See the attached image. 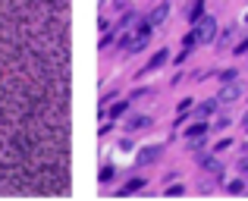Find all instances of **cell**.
<instances>
[{"label":"cell","instance_id":"277c9868","mask_svg":"<svg viewBox=\"0 0 248 201\" xmlns=\"http://www.w3.org/2000/svg\"><path fill=\"white\" fill-rule=\"evenodd\" d=\"M239 94H242V88L236 85V82H223V92L217 94V101H220V107H223V104H232L239 98Z\"/></svg>","mask_w":248,"mask_h":201},{"label":"cell","instance_id":"5bb4252c","mask_svg":"<svg viewBox=\"0 0 248 201\" xmlns=\"http://www.w3.org/2000/svg\"><path fill=\"white\" fill-rule=\"evenodd\" d=\"M182 192H186V186H182V183H170L167 189H164V195L167 198H176V195H182Z\"/></svg>","mask_w":248,"mask_h":201},{"label":"cell","instance_id":"9c48e42d","mask_svg":"<svg viewBox=\"0 0 248 201\" xmlns=\"http://www.w3.org/2000/svg\"><path fill=\"white\" fill-rule=\"evenodd\" d=\"M170 60V50H157V54L151 57V60H148V66H145V73H154V69L157 66H164V63Z\"/></svg>","mask_w":248,"mask_h":201},{"label":"cell","instance_id":"603a6c76","mask_svg":"<svg viewBox=\"0 0 248 201\" xmlns=\"http://www.w3.org/2000/svg\"><path fill=\"white\" fill-rule=\"evenodd\" d=\"M239 170H242V173H245V176H248V154H245V157H242V160H239Z\"/></svg>","mask_w":248,"mask_h":201},{"label":"cell","instance_id":"ffe728a7","mask_svg":"<svg viewBox=\"0 0 248 201\" xmlns=\"http://www.w3.org/2000/svg\"><path fill=\"white\" fill-rule=\"evenodd\" d=\"M188 110H192V98H186V101H182V104H179V107H176V113H179V116H182V113H188Z\"/></svg>","mask_w":248,"mask_h":201},{"label":"cell","instance_id":"3957f363","mask_svg":"<svg viewBox=\"0 0 248 201\" xmlns=\"http://www.w3.org/2000/svg\"><path fill=\"white\" fill-rule=\"evenodd\" d=\"M160 154H164V148H160V145H145L139 154H135V164H139V167H151V164H157V160H160Z\"/></svg>","mask_w":248,"mask_h":201},{"label":"cell","instance_id":"e0dca14e","mask_svg":"<svg viewBox=\"0 0 248 201\" xmlns=\"http://www.w3.org/2000/svg\"><path fill=\"white\" fill-rule=\"evenodd\" d=\"M226 192L239 195V192H245V183H242V179H232V183H226Z\"/></svg>","mask_w":248,"mask_h":201},{"label":"cell","instance_id":"2e32d148","mask_svg":"<svg viewBox=\"0 0 248 201\" xmlns=\"http://www.w3.org/2000/svg\"><path fill=\"white\" fill-rule=\"evenodd\" d=\"M195 44H198V38H195V31H188L186 38H182V50H188V54H192V47Z\"/></svg>","mask_w":248,"mask_h":201},{"label":"cell","instance_id":"52a82bcc","mask_svg":"<svg viewBox=\"0 0 248 201\" xmlns=\"http://www.w3.org/2000/svg\"><path fill=\"white\" fill-rule=\"evenodd\" d=\"M148 126H151V116H132L126 123V132H145Z\"/></svg>","mask_w":248,"mask_h":201},{"label":"cell","instance_id":"30bf717a","mask_svg":"<svg viewBox=\"0 0 248 201\" xmlns=\"http://www.w3.org/2000/svg\"><path fill=\"white\" fill-rule=\"evenodd\" d=\"M141 186H145V179H141V176H135V179H129V183L120 189V195H132V192H139Z\"/></svg>","mask_w":248,"mask_h":201},{"label":"cell","instance_id":"5b68a950","mask_svg":"<svg viewBox=\"0 0 248 201\" xmlns=\"http://www.w3.org/2000/svg\"><path fill=\"white\" fill-rule=\"evenodd\" d=\"M167 16H170V3H167V0H160V3L151 10V16H148V19H151V25L157 29V25H164V22H167Z\"/></svg>","mask_w":248,"mask_h":201},{"label":"cell","instance_id":"8fae6325","mask_svg":"<svg viewBox=\"0 0 248 201\" xmlns=\"http://www.w3.org/2000/svg\"><path fill=\"white\" fill-rule=\"evenodd\" d=\"M204 16V0H195L192 6H188V22H195V19Z\"/></svg>","mask_w":248,"mask_h":201},{"label":"cell","instance_id":"d6986e66","mask_svg":"<svg viewBox=\"0 0 248 201\" xmlns=\"http://www.w3.org/2000/svg\"><path fill=\"white\" fill-rule=\"evenodd\" d=\"M110 179H113V167H104V170H101V183H110Z\"/></svg>","mask_w":248,"mask_h":201},{"label":"cell","instance_id":"cb8c5ba5","mask_svg":"<svg viewBox=\"0 0 248 201\" xmlns=\"http://www.w3.org/2000/svg\"><path fill=\"white\" fill-rule=\"evenodd\" d=\"M232 54H248V41H242V44H239L236 50H232Z\"/></svg>","mask_w":248,"mask_h":201},{"label":"cell","instance_id":"9a60e30c","mask_svg":"<svg viewBox=\"0 0 248 201\" xmlns=\"http://www.w3.org/2000/svg\"><path fill=\"white\" fill-rule=\"evenodd\" d=\"M129 104H132V98H129V101H120V104H113V107H110V116L126 113V110H129Z\"/></svg>","mask_w":248,"mask_h":201},{"label":"cell","instance_id":"4fadbf2b","mask_svg":"<svg viewBox=\"0 0 248 201\" xmlns=\"http://www.w3.org/2000/svg\"><path fill=\"white\" fill-rule=\"evenodd\" d=\"M217 107H220V101H217V98H214V101H207V104H201V107H198L201 120H204V116H211V113H214V110H217Z\"/></svg>","mask_w":248,"mask_h":201},{"label":"cell","instance_id":"d4e9b609","mask_svg":"<svg viewBox=\"0 0 248 201\" xmlns=\"http://www.w3.org/2000/svg\"><path fill=\"white\" fill-rule=\"evenodd\" d=\"M242 126H245V129H248V113H245V116H242Z\"/></svg>","mask_w":248,"mask_h":201},{"label":"cell","instance_id":"6da1fadb","mask_svg":"<svg viewBox=\"0 0 248 201\" xmlns=\"http://www.w3.org/2000/svg\"><path fill=\"white\" fill-rule=\"evenodd\" d=\"M151 19H145V22H139V25H129L126 31H123V38H120V47L123 50H129V54H139V50H145L148 47V41H151Z\"/></svg>","mask_w":248,"mask_h":201},{"label":"cell","instance_id":"44dd1931","mask_svg":"<svg viewBox=\"0 0 248 201\" xmlns=\"http://www.w3.org/2000/svg\"><path fill=\"white\" fill-rule=\"evenodd\" d=\"M226 126H230V116H220V120L214 123V129H226Z\"/></svg>","mask_w":248,"mask_h":201},{"label":"cell","instance_id":"8992f818","mask_svg":"<svg viewBox=\"0 0 248 201\" xmlns=\"http://www.w3.org/2000/svg\"><path fill=\"white\" fill-rule=\"evenodd\" d=\"M198 164L204 167L207 173H214V176H223V167H220V160H214L211 154H198Z\"/></svg>","mask_w":248,"mask_h":201},{"label":"cell","instance_id":"7a4b0ae2","mask_svg":"<svg viewBox=\"0 0 248 201\" xmlns=\"http://www.w3.org/2000/svg\"><path fill=\"white\" fill-rule=\"evenodd\" d=\"M192 31H195V38H198V44H211L214 38H217V19L204 13L201 19L192 22Z\"/></svg>","mask_w":248,"mask_h":201},{"label":"cell","instance_id":"ba28073f","mask_svg":"<svg viewBox=\"0 0 248 201\" xmlns=\"http://www.w3.org/2000/svg\"><path fill=\"white\" fill-rule=\"evenodd\" d=\"M207 129H211V126H207V123L201 120V123H195V126H188V129H186L182 135H186V141H192V139H201V135H204Z\"/></svg>","mask_w":248,"mask_h":201},{"label":"cell","instance_id":"7c38bea8","mask_svg":"<svg viewBox=\"0 0 248 201\" xmlns=\"http://www.w3.org/2000/svg\"><path fill=\"white\" fill-rule=\"evenodd\" d=\"M232 38H236V25H226V29L220 31V47H230Z\"/></svg>","mask_w":248,"mask_h":201},{"label":"cell","instance_id":"ac0fdd59","mask_svg":"<svg viewBox=\"0 0 248 201\" xmlns=\"http://www.w3.org/2000/svg\"><path fill=\"white\" fill-rule=\"evenodd\" d=\"M236 69H223V73H220V79H223V82H236Z\"/></svg>","mask_w":248,"mask_h":201},{"label":"cell","instance_id":"7402d4cb","mask_svg":"<svg viewBox=\"0 0 248 201\" xmlns=\"http://www.w3.org/2000/svg\"><path fill=\"white\" fill-rule=\"evenodd\" d=\"M120 151H126V154H129V151H132V139H126V141H120Z\"/></svg>","mask_w":248,"mask_h":201}]
</instances>
